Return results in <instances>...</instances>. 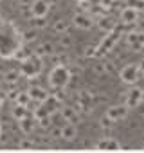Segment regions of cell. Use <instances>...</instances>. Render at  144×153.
Segmentation results:
<instances>
[{
  "mask_svg": "<svg viewBox=\"0 0 144 153\" xmlns=\"http://www.w3.org/2000/svg\"><path fill=\"white\" fill-rule=\"evenodd\" d=\"M42 65H43V61H42L40 56H36V54H29L25 59H22L20 72H22L24 78H27V79H34V78H38L40 72H42Z\"/></svg>",
  "mask_w": 144,
  "mask_h": 153,
  "instance_id": "cell-1",
  "label": "cell"
},
{
  "mask_svg": "<svg viewBox=\"0 0 144 153\" xmlns=\"http://www.w3.org/2000/svg\"><path fill=\"white\" fill-rule=\"evenodd\" d=\"M68 81H70V70L65 65H56L50 70V74H49V83H50V87H54L58 90L59 88H65L68 85Z\"/></svg>",
  "mask_w": 144,
  "mask_h": 153,
  "instance_id": "cell-2",
  "label": "cell"
},
{
  "mask_svg": "<svg viewBox=\"0 0 144 153\" xmlns=\"http://www.w3.org/2000/svg\"><path fill=\"white\" fill-rule=\"evenodd\" d=\"M121 81L122 83H126V85H135L137 81H139V78H140V70H139V65L137 63H130V65H124L122 68H121Z\"/></svg>",
  "mask_w": 144,
  "mask_h": 153,
  "instance_id": "cell-3",
  "label": "cell"
},
{
  "mask_svg": "<svg viewBox=\"0 0 144 153\" xmlns=\"http://www.w3.org/2000/svg\"><path fill=\"white\" fill-rule=\"evenodd\" d=\"M130 114V108L126 105H112L106 110V119H110L112 123H119L122 119H126Z\"/></svg>",
  "mask_w": 144,
  "mask_h": 153,
  "instance_id": "cell-4",
  "label": "cell"
},
{
  "mask_svg": "<svg viewBox=\"0 0 144 153\" xmlns=\"http://www.w3.org/2000/svg\"><path fill=\"white\" fill-rule=\"evenodd\" d=\"M142 94L144 90L139 88V87H131L128 92H126V99H124V105L131 110V108H137L140 103H142Z\"/></svg>",
  "mask_w": 144,
  "mask_h": 153,
  "instance_id": "cell-5",
  "label": "cell"
},
{
  "mask_svg": "<svg viewBox=\"0 0 144 153\" xmlns=\"http://www.w3.org/2000/svg\"><path fill=\"white\" fill-rule=\"evenodd\" d=\"M49 9H50V2H49V0H34V2L31 4L33 18H45L49 15Z\"/></svg>",
  "mask_w": 144,
  "mask_h": 153,
  "instance_id": "cell-6",
  "label": "cell"
},
{
  "mask_svg": "<svg viewBox=\"0 0 144 153\" xmlns=\"http://www.w3.org/2000/svg\"><path fill=\"white\" fill-rule=\"evenodd\" d=\"M126 43L133 51H142L144 49V33L142 31H130L126 34Z\"/></svg>",
  "mask_w": 144,
  "mask_h": 153,
  "instance_id": "cell-7",
  "label": "cell"
},
{
  "mask_svg": "<svg viewBox=\"0 0 144 153\" xmlns=\"http://www.w3.org/2000/svg\"><path fill=\"white\" fill-rule=\"evenodd\" d=\"M72 24H74L76 27H79V29H90L94 25V18L88 13L79 11V13H76L74 16H72Z\"/></svg>",
  "mask_w": 144,
  "mask_h": 153,
  "instance_id": "cell-8",
  "label": "cell"
},
{
  "mask_svg": "<svg viewBox=\"0 0 144 153\" xmlns=\"http://www.w3.org/2000/svg\"><path fill=\"white\" fill-rule=\"evenodd\" d=\"M119 18H121V24L122 25H131V24H135L139 20V11L133 9V7H130V6H126L121 11V16Z\"/></svg>",
  "mask_w": 144,
  "mask_h": 153,
  "instance_id": "cell-9",
  "label": "cell"
},
{
  "mask_svg": "<svg viewBox=\"0 0 144 153\" xmlns=\"http://www.w3.org/2000/svg\"><path fill=\"white\" fill-rule=\"evenodd\" d=\"M27 94L31 96V99H33V101H36V103H40V105H42L43 101H47V97L50 96L43 87H38V85H33V87L27 90Z\"/></svg>",
  "mask_w": 144,
  "mask_h": 153,
  "instance_id": "cell-10",
  "label": "cell"
},
{
  "mask_svg": "<svg viewBox=\"0 0 144 153\" xmlns=\"http://www.w3.org/2000/svg\"><path fill=\"white\" fill-rule=\"evenodd\" d=\"M59 114H61V117H63L67 123H70V124L78 123V119H79V112H78V108H74V106H61Z\"/></svg>",
  "mask_w": 144,
  "mask_h": 153,
  "instance_id": "cell-11",
  "label": "cell"
},
{
  "mask_svg": "<svg viewBox=\"0 0 144 153\" xmlns=\"http://www.w3.org/2000/svg\"><path fill=\"white\" fill-rule=\"evenodd\" d=\"M59 137L63 139V140H74L76 137H78V128H76V124H65L61 130H59Z\"/></svg>",
  "mask_w": 144,
  "mask_h": 153,
  "instance_id": "cell-12",
  "label": "cell"
},
{
  "mask_svg": "<svg viewBox=\"0 0 144 153\" xmlns=\"http://www.w3.org/2000/svg\"><path fill=\"white\" fill-rule=\"evenodd\" d=\"M96 148H97V149H117V148H121V144L117 142V139L106 137V139H103L101 142H97Z\"/></svg>",
  "mask_w": 144,
  "mask_h": 153,
  "instance_id": "cell-13",
  "label": "cell"
},
{
  "mask_svg": "<svg viewBox=\"0 0 144 153\" xmlns=\"http://www.w3.org/2000/svg\"><path fill=\"white\" fill-rule=\"evenodd\" d=\"M36 119H31V117H25V119H22V121H18L20 124V130L24 131V133H31L34 128H36V123H34Z\"/></svg>",
  "mask_w": 144,
  "mask_h": 153,
  "instance_id": "cell-14",
  "label": "cell"
},
{
  "mask_svg": "<svg viewBox=\"0 0 144 153\" xmlns=\"http://www.w3.org/2000/svg\"><path fill=\"white\" fill-rule=\"evenodd\" d=\"M31 101H33V99H31V96H29L27 92H18V94H16V99H15V103H16L18 106H25V108L31 105Z\"/></svg>",
  "mask_w": 144,
  "mask_h": 153,
  "instance_id": "cell-15",
  "label": "cell"
},
{
  "mask_svg": "<svg viewBox=\"0 0 144 153\" xmlns=\"http://www.w3.org/2000/svg\"><path fill=\"white\" fill-rule=\"evenodd\" d=\"M54 51H52V45L47 42V43H42L38 49H36V56H40V58H43V56H50Z\"/></svg>",
  "mask_w": 144,
  "mask_h": 153,
  "instance_id": "cell-16",
  "label": "cell"
},
{
  "mask_svg": "<svg viewBox=\"0 0 144 153\" xmlns=\"http://www.w3.org/2000/svg\"><path fill=\"white\" fill-rule=\"evenodd\" d=\"M18 78H20V74H18L16 70H9V72L4 74V81L9 83V85H15V83L18 81Z\"/></svg>",
  "mask_w": 144,
  "mask_h": 153,
  "instance_id": "cell-17",
  "label": "cell"
},
{
  "mask_svg": "<svg viewBox=\"0 0 144 153\" xmlns=\"http://www.w3.org/2000/svg\"><path fill=\"white\" fill-rule=\"evenodd\" d=\"M13 117L16 119V121H22V119H25L27 117V108L25 106H15V110H13Z\"/></svg>",
  "mask_w": 144,
  "mask_h": 153,
  "instance_id": "cell-18",
  "label": "cell"
},
{
  "mask_svg": "<svg viewBox=\"0 0 144 153\" xmlns=\"http://www.w3.org/2000/svg\"><path fill=\"white\" fill-rule=\"evenodd\" d=\"M54 31L65 34V33L68 31V24H67L65 20H56V22H54Z\"/></svg>",
  "mask_w": 144,
  "mask_h": 153,
  "instance_id": "cell-19",
  "label": "cell"
},
{
  "mask_svg": "<svg viewBox=\"0 0 144 153\" xmlns=\"http://www.w3.org/2000/svg\"><path fill=\"white\" fill-rule=\"evenodd\" d=\"M36 123H38V126H40V128L47 130V128L52 124V119H50V115H47V117H42V119H38Z\"/></svg>",
  "mask_w": 144,
  "mask_h": 153,
  "instance_id": "cell-20",
  "label": "cell"
},
{
  "mask_svg": "<svg viewBox=\"0 0 144 153\" xmlns=\"http://www.w3.org/2000/svg\"><path fill=\"white\" fill-rule=\"evenodd\" d=\"M128 6L140 11V9H144V0H128Z\"/></svg>",
  "mask_w": 144,
  "mask_h": 153,
  "instance_id": "cell-21",
  "label": "cell"
},
{
  "mask_svg": "<svg viewBox=\"0 0 144 153\" xmlns=\"http://www.w3.org/2000/svg\"><path fill=\"white\" fill-rule=\"evenodd\" d=\"M24 38H25L27 42H34V40H36V31H27V33L24 34Z\"/></svg>",
  "mask_w": 144,
  "mask_h": 153,
  "instance_id": "cell-22",
  "label": "cell"
},
{
  "mask_svg": "<svg viewBox=\"0 0 144 153\" xmlns=\"http://www.w3.org/2000/svg\"><path fill=\"white\" fill-rule=\"evenodd\" d=\"M59 45L61 47H70L72 45V40L68 36H63V38H59Z\"/></svg>",
  "mask_w": 144,
  "mask_h": 153,
  "instance_id": "cell-23",
  "label": "cell"
},
{
  "mask_svg": "<svg viewBox=\"0 0 144 153\" xmlns=\"http://www.w3.org/2000/svg\"><path fill=\"white\" fill-rule=\"evenodd\" d=\"M34 20H36V27H38V29H43V27L47 25V24H45V18H34Z\"/></svg>",
  "mask_w": 144,
  "mask_h": 153,
  "instance_id": "cell-24",
  "label": "cell"
},
{
  "mask_svg": "<svg viewBox=\"0 0 144 153\" xmlns=\"http://www.w3.org/2000/svg\"><path fill=\"white\" fill-rule=\"evenodd\" d=\"M34 146V142H29V140H22L20 142V148H33Z\"/></svg>",
  "mask_w": 144,
  "mask_h": 153,
  "instance_id": "cell-25",
  "label": "cell"
},
{
  "mask_svg": "<svg viewBox=\"0 0 144 153\" xmlns=\"http://www.w3.org/2000/svg\"><path fill=\"white\" fill-rule=\"evenodd\" d=\"M137 65H139V70H140V74H144V59H140Z\"/></svg>",
  "mask_w": 144,
  "mask_h": 153,
  "instance_id": "cell-26",
  "label": "cell"
},
{
  "mask_svg": "<svg viewBox=\"0 0 144 153\" xmlns=\"http://www.w3.org/2000/svg\"><path fill=\"white\" fill-rule=\"evenodd\" d=\"M142 101H144V94H142Z\"/></svg>",
  "mask_w": 144,
  "mask_h": 153,
  "instance_id": "cell-27",
  "label": "cell"
},
{
  "mask_svg": "<svg viewBox=\"0 0 144 153\" xmlns=\"http://www.w3.org/2000/svg\"><path fill=\"white\" fill-rule=\"evenodd\" d=\"M142 121H144V114H142Z\"/></svg>",
  "mask_w": 144,
  "mask_h": 153,
  "instance_id": "cell-28",
  "label": "cell"
},
{
  "mask_svg": "<svg viewBox=\"0 0 144 153\" xmlns=\"http://www.w3.org/2000/svg\"><path fill=\"white\" fill-rule=\"evenodd\" d=\"M22 2H27V0H22Z\"/></svg>",
  "mask_w": 144,
  "mask_h": 153,
  "instance_id": "cell-29",
  "label": "cell"
},
{
  "mask_svg": "<svg viewBox=\"0 0 144 153\" xmlns=\"http://www.w3.org/2000/svg\"><path fill=\"white\" fill-rule=\"evenodd\" d=\"M79 2H81V0H79Z\"/></svg>",
  "mask_w": 144,
  "mask_h": 153,
  "instance_id": "cell-30",
  "label": "cell"
}]
</instances>
